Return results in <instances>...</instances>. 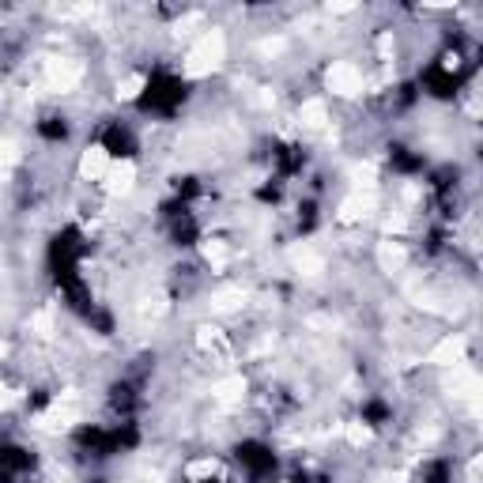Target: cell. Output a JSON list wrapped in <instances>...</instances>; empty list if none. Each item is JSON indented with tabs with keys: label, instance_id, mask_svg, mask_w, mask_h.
Instances as JSON below:
<instances>
[{
	"label": "cell",
	"instance_id": "1",
	"mask_svg": "<svg viewBox=\"0 0 483 483\" xmlns=\"http://www.w3.org/2000/svg\"><path fill=\"white\" fill-rule=\"evenodd\" d=\"M87 257V238L80 227H61L50 242V275L61 291V298L68 303V310L80 314L83 321H91V314L99 310V303L91 298V287L80 275V261Z\"/></svg>",
	"mask_w": 483,
	"mask_h": 483
},
{
	"label": "cell",
	"instance_id": "2",
	"mask_svg": "<svg viewBox=\"0 0 483 483\" xmlns=\"http://www.w3.org/2000/svg\"><path fill=\"white\" fill-rule=\"evenodd\" d=\"M472 72H476V61L465 57L461 42H449L446 50L423 68V76H420L416 87H423L430 99H453L457 91H461V87L469 83Z\"/></svg>",
	"mask_w": 483,
	"mask_h": 483
},
{
	"label": "cell",
	"instance_id": "3",
	"mask_svg": "<svg viewBox=\"0 0 483 483\" xmlns=\"http://www.w3.org/2000/svg\"><path fill=\"white\" fill-rule=\"evenodd\" d=\"M72 446L87 457H95V461H106L113 453H129L140 446V427L132 420H121L113 427H99V423H83L72 430Z\"/></svg>",
	"mask_w": 483,
	"mask_h": 483
},
{
	"label": "cell",
	"instance_id": "4",
	"mask_svg": "<svg viewBox=\"0 0 483 483\" xmlns=\"http://www.w3.org/2000/svg\"><path fill=\"white\" fill-rule=\"evenodd\" d=\"M186 99H189V83L174 76L170 68H155L140 91V99H136V110L155 113V118H174V113L186 106Z\"/></svg>",
	"mask_w": 483,
	"mask_h": 483
},
{
	"label": "cell",
	"instance_id": "5",
	"mask_svg": "<svg viewBox=\"0 0 483 483\" xmlns=\"http://www.w3.org/2000/svg\"><path fill=\"white\" fill-rule=\"evenodd\" d=\"M235 461L242 465V472L253 479V483H268L280 472V457L272 453V446L257 442V439H246L235 446Z\"/></svg>",
	"mask_w": 483,
	"mask_h": 483
},
{
	"label": "cell",
	"instance_id": "6",
	"mask_svg": "<svg viewBox=\"0 0 483 483\" xmlns=\"http://www.w3.org/2000/svg\"><path fill=\"white\" fill-rule=\"evenodd\" d=\"M27 472H34V453L12 442H0V483H15Z\"/></svg>",
	"mask_w": 483,
	"mask_h": 483
},
{
	"label": "cell",
	"instance_id": "7",
	"mask_svg": "<svg viewBox=\"0 0 483 483\" xmlns=\"http://www.w3.org/2000/svg\"><path fill=\"white\" fill-rule=\"evenodd\" d=\"M140 389H144L140 378H121V382H113V385H110V408L118 411L121 420H132V411L140 408Z\"/></svg>",
	"mask_w": 483,
	"mask_h": 483
},
{
	"label": "cell",
	"instance_id": "8",
	"mask_svg": "<svg viewBox=\"0 0 483 483\" xmlns=\"http://www.w3.org/2000/svg\"><path fill=\"white\" fill-rule=\"evenodd\" d=\"M99 144H102V151L113 155V159H132V155H136V136H132V129L121 125V121L106 125L102 136H99Z\"/></svg>",
	"mask_w": 483,
	"mask_h": 483
},
{
	"label": "cell",
	"instance_id": "9",
	"mask_svg": "<svg viewBox=\"0 0 483 483\" xmlns=\"http://www.w3.org/2000/svg\"><path fill=\"white\" fill-rule=\"evenodd\" d=\"M272 163H275V181H287L295 174H303L306 167V151L298 144H275L272 148Z\"/></svg>",
	"mask_w": 483,
	"mask_h": 483
},
{
	"label": "cell",
	"instance_id": "10",
	"mask_svg": "<svg viewBox=\"0 0 483 483\" xmlns=\"http://www.w3.org/2000/svg\"><path fill=\"white\" fill-rule=\"evenodd\" d=\"M170 223V242L174 246H181V249H189V246H197V238H200V227H197V219L186 212V216H174V219H167Z\"/></svg>",
	"mask_w": 483,
	"mask_h": 483
},
{
	"label": "cell",
	"instance_id": "11",
	"mask_svg": "<svg viewBox=\"0 0 483 483\" xmlns=\"http://www.w3.org/2000/svg\"><path fill=\"white\" fill-rule=\"evenodd\" d=\"M389 167H393L397 174H423V155H416L404 144H393L389 148Z\"/></svg>",
	"mask_w": 483,
	"mask_h": 483
},
{
	"label": "cell",
	"instance_id": "12",
	"mask_svg": "<svg viewBox=\"0 0 483 483\" xmlns=\"http://www.w3.org/2000/svg\"><path fill=\"white\" fill-rule=\"evenodd\" d=\"M420 479L423 483H453V461H449V457H434V461L423 465Z\"/></svg>",
	"mask_w": 483,
	"mask_h": 483
},
{
	"label": "cell",
	"instance_id": "13",
	"mask_svg": "<svg viewBox=\"0 0 483 483\" xmlns=\"http://www.w3.org/2000/svg\"><path fill=\"white\" fill-rule=\"evenodd\" d=\"M38 136H42V140H50V144H64L68 140V121L57 118V113H50V118L38 121Z\"/></svg>",
	"mask_w": 483,
	"mask_h": 483
},
{
	"label": "cell",
	"instance_id": "14",
	"mask_svg": "<svg viewBox=\"0 0 483 483\" xmlns=\"http://www.w3.org/2000/svg\"><path fill=\"white\" fill-rule=\"evenodd\" d=\"M389 420H393V408H389L385 401L374 397V401L362 404V423H366V427H385Z\"/></svg>",
	"mask_w": 483,
	"mask_h": 483
},
{
	"label": "cell",
	"instance_id": "15",
	"mask_svg": "<svg viewBox=\"0 0 483 483\" xmlns=\"http://www.w3.org/2000/svg\"><path fill=\"white\" fill-rule=\"evenodd\" d=\"M197 197H200V181H197V178H178V181H174V200L189 204V200H197Z\"/></svg>",
	"mask_w": 483,
	"mask_h": 483
},
{
	"label": "cell",
	"instance_id": "16",
	"mask_svg": "<svg viewBox=\"0 0 483 483\" xmlns=\"http://www.w3.org/2000/svg\"><path fill=\"white\" fill-rule=\"evenodd\" d=\"M317 223V200H303L298 204V231H314Z\"/></svg>",
	"mask_w": 483,
	"mask_h": 483
},
{
	"label": "cell",
	"instance_id": "17",
	"mask_svg": "<svg viewBox=\"0 0 483 483\" xmlns=\"http://www.w3.org/2000/svg\"><path fill=\"white\" fill-rule=\"evenodd\" d=\"M284 197V181H272V186H261L257 189V200H265V204H275Z\"/></svg>",
	"mask_w": 483,
	"mask_h": 483
},
{
	"label": "cell",
	"instance_id": "18",
	"mask_svg": "<svg viewBox=\"0 0 483 483\" xmlns=\"http://www.w3.org/2000/svg\"><path fill=\"white\" fill-rule=\"evenodd\" d=\"M45 404H50V393H45V389H38V393H34V401H31V408L38 411V408H45Z\"/></svg>",
	"mask_w": 483,
	"mask_h": 483
},
{
	"label": "cell",
	"instance_id": "19",
	"mask_svg": "<svg viewBox=\"0 0 483 483\" xmlns=\"http://www.w3.org/2000/svg\"><path fill=\"white\" fill-rule=\"evenodd\" d=\"M197 483H223V479H197Z\"/></svg>",
	"mask_w": 483,
	"mask_h": 483
},
{
	"label": "cell",
	"instance_id": "20",
	"mask_svg": "<svg viewBox=\"0 0 483 483\" xmlns=\"http://www.w3.org/2000/svg\"><path fill=\"white\" fill-rule=\"evenodd\" d=\"M87 483H106V479H87Z\"/></svg>",
	"mask_w": 483,
	"mask_h": 483
}]
</instances>
